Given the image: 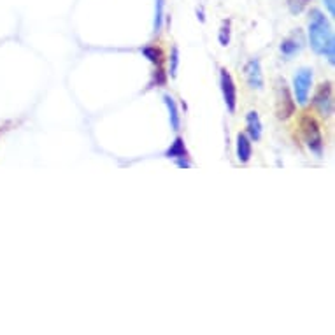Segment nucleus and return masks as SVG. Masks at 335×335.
Segmentation results:
<instances>
[{"label":"nucleus","instance_id":"obj_5","mask_svg":"<svg viewBox=\"0 0 335 335\" xmlns=\"http://www.w3.org/2000/svg\"><path fill=\"white\" fill-rule=\"evenodd\" d=\"M219 88H221V95L228 113L234 114L237 109V86H235L234 77L230 76L227 69L219 70Z\"/></svg>","mask_w":335,"mask_h":335},{"label":"nucleus","instance_id":"obj_19","mask_svg":"<svg viewBox=\"0 0 335 335\" xmlns=\"http://www.w3.org/2000/svg\"><path fill=\"white\" fill-rule=\"evenodd\" d=\"M323 4L326 6V9H328V13L332 14H335V0H323Z\"/></svg>","mask_w":335,"mask_h":335},{"label":"nucleus","instance_id":"obj_11","mask_svg":"<svg viewBox=\"0 0 335 335\" xmlns=\"http://www.w3.org/2000/svg\"><path fill=\"white\" fill-rule=\"evenodd\" d=\"M165 156H167L169 160L188 158V149H186V144H184L183 137H176L174 143L171 144V148L165 151Z\"/></svg>","mask_w":335,"mask_h":335},{"label":"nucleus","instance_id":"obj_14","mask_svg":"<svg viewBox=\"0 0 335 335\" xmlns=\"http://www.w3.org/2000/svg\"><path fill=\"white\" fill-rule=\"evenodd\" d=\"M309 2L311 0H288V9H290L291 14H300Z\"/></svg>","mask_w":335,"mask_h":335},{"label":"nucleus","instance_id":"obj_15","mask_svg":"<svg viewBox=\"0 0 335 335\" xmlns=\"http://www.w3.org/2000/svg\"><path fill=\"white\" fill-rule=\"evenodd\" d=\"M163 25V0H156V13H155V32L158 34Z\"/></svg>","mask_w":335,"mask_h":335},{"label":"nucleus","instance_id":"obj_16","mask_svg":"<svg viewBox=\"0 0 335 335\" xmlns=\"http://www.w3.org/2000/svg\"><path fill=\"white\" fill-rule=\"evenodd\" d=\"M219 44L221 46H228L230 44V21H223L221 29H219Z\"/></svg>","mask_w":335,"mask_h":335},{"label":"nucleus","instance_id":"obj_12","mask_svg":"<svg viewBox=\"0 0 335 335\" xmlns=\"http://www.w3.org/2000/svg\"><path fill=\"white\" fill-rule=\"evenodd\" d=\"M163 104L167 105V109H169V120H171V127H172V130H179L181 128V114H179V109H177V105H176V100L172 98L171 95H167L165 93L163 95Z\"/></svg>","mask_w":335,"mask_h":335},{"label":"nucleus","instance_id":"obj_8","mask_svg":"<svg viewBox=\"0 0 335 335\" xmlns=\"http://www.w3.org/2000/svg\"><path fill=\"white\" fill-rule=\"evenodd\" d=\"M303 46H305V41H303V34L297 29L293 34L288 35L285 41L281 42V53L285 54L286 58H291L293 54L300 53Z\"/></svg>","mask_w":335,"mask_h":335},{"label":"nucleus","instance_id":"obj_4","mask_svg":"<svg viewBox=\"0 0 335 335\" xmlns=\"http://www.w3.org/2000/svg\"><path fill=\"white\" fill-rule=\"evenodd\" d=\"M311 86H313V69H303L298 70L293 77V92H295V100L300 105H305L309 102L311 95Z\"/></svg>","mask_w":335,"mask_h":335},{"label":"nucleus","instance_id":"obj_3","mask_svg":"<svg viewBox=\"0 0 335 335\" xmlns=\"http://www.w3.org/2000/svg\"><path fill=\"white\" fill-rule=\"evenodd\" d=\"M295 113V100L286 81L279 77L275 81V114L279 120H288Z\"/></svg>","mask_w":335,"mask_h":335},{"label":"nucleus","instance_id":"obj_9","mask_svg":"<svg viewBox=\"0 0 335 335\" xmlns=\"http://www.w3.org/2000/svg\"><path fill=\"white\" fill-rule=\"evenodd\" d=\"M262 120H260L258 113L256 111H249L246 114V135L249 137L251 141H260L262 139Z\"/></svg>","mask_w":335,"mask_h":335},{"label":"nucleus","instance_id":"obj_13","mask_svg":"<svg viewBox=\"0 0 335 335\" xmlns=\"http://www.w3.org/2000/svg\"><path fill=\"white\" fill-rule=\"evenodd\" d=\"M141 51H143L144 57L155 65H160L161 60H163V53H161V49L156 48V46H144Z\"/></svg>","mask_w":335,"mask_h":335},{"label":"nucleus","instance_id":"obj_17","mask_svg":"<svg viewBox=\"0 0 335 335\" xmlns=\"http://www.w3.org/2000/svg\"><path fill=\"white\" fill-rule=\"evenodd\" d=\"M177 67H179V49L172 48V54H171V77H176L177 76Z\"/></svg>","mask_w":335,"mask_h":335},{"label":"nucleus","instance_id":"obj_18","mask_svg":"<svg viewBox=\"0 0 335 335\" xmlns=\"http://www.w3.org/2000/svg\"><path fill=\"white\" fill-rule=\"evenodd\" d=\"M333 49H335V41L332 39V41H330V44L326 46V49H325V57L328 58V64H330V65L335 64V53H333Z\"/></svg>","mask_w":335,"mask_h":335},{"label":"nucleus","instance_id":"obj_6","mask_svg":"<svg viewBox=\"0 0 335 335\" xmlns=\"http://www.w3.org/2000/svg\"><path fill=\"white\" fill-rule=\"evenodd\" d=\"M314 105L323 118H330L333 113V88L332 82L319 85L316 95H314Z\"/></svg>","mask_w":335,"mask_h":335},{"label":"nucleus","instance_id":"obj_2","mask_svg":"<svg viewBox=\"0 0 335 335\" xmlns=\"http://www.w3.org/2000/svg\"><path fill=\"white\" fill-rule=\"evenodd\" d=\"M300 128H302L303 143L309 148V151L314 153L316 156H321L325 143H323L321 130H319V125L316 123V120H314L313 116H309V114H305V116H302Z\"/></svg>","mask_w":335,"mask_h":335},{"label":"nucleus","instance_id":"obj_1","mask_svg":"<svg viewBox=\"0 0 335 335\" xmlns=\"http://www.w3.org/2000/svg\"><path fill=\"white\" fill-rule=\"evenodd\" d=\"M333 39L332 29H330L328 19L325 18V14L319 9L311 11L309 18V42L311 48L316 54H325L326 46L330 44V41Z\"/></svg>","mask_w":335,"mask_h":335},{"label":"nucleus","instance_id":"obj_7","mask_svg":"<svg viewBox=\"0 0 335 335\" xmlns=\"http://www.w3.org/2000/svg\"><path fill=\"white\" fill-rule=\"evenodd\" d=\"M244 76H246V81H247V86L251 90H263V72H262V64H260L258 58H253L249 60L244 67Z\"/></svg>","mask_w":335,"mask_h":335},{"label":"nucleus","instance_id":"obj_10","mask_svg":"<svg viewBox=\"0 0 335 335\" xmlns=\"http://www.w3.org/2000/svg\"><path fill=\"white\" fill-rule=\"evenodd\" d=\"M253 155V146H251V139L246 133H239L237 135V160L240 163H247Z\"/></svg>","mask_w":335,"mask_h":335}]
</instances>
